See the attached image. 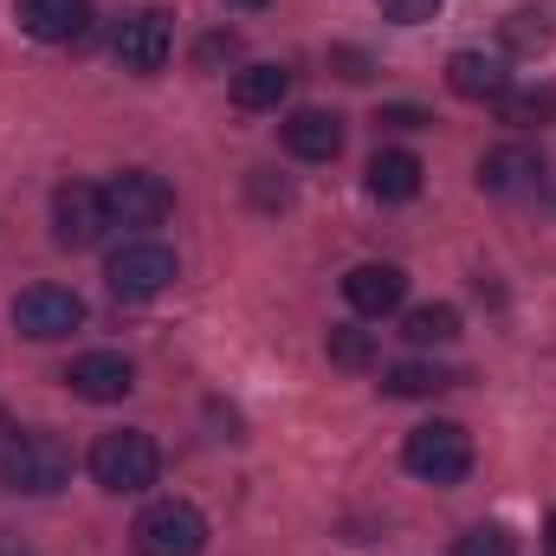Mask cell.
<instances>
[{
	"label": "cell",
	"instance_id": "cell-1",
	"mask_svg": "<svg viewBox=\"0 0 556 556\" xmlns=\"http://www.w3.org/2000/svg\"><path fill=\"white\" fill-rule=\"evenodd\" d=\"M85 466H91V479L111 498H137V492H149L162 479V446L142 427H111V433L91 440V459Z\"/></svg>",
	"mask_w": 556,
	"mask_h": 556
},
{
	"label": "cell",
	"instance_id": "cell-2",
	"mask_svg": "<svg viewBox=\"0 0 556 556\" xmlns=\"http://www.w3.org/2000/svg\"><path fill=\"white\" fill-rule=\"evenodd\" d=\"M0 479L7 492H26V498H52L65 479H72V446L59 433H13L0 446Z\"/></svg>",
	"mask_w": 556,
	"mask_h": 556
},
{
	"label": "cell",
	"instance_id": "cell-3",
	"mask_svg": "<svg viewBox=\"0 0 556 556\" xmlns=\"http://www.w3.org/2000/svg\"><path fill=\"white\" fill-rule=\"evenodd\" d=\"M402 466L427 485H459L472 472V433L459 420H427L402 440Z\"/></svg>",
	"mask_w": 556,
	"mask_h": 556
},
{
	"label": "cell",
	"instance_id": "cell-4",
	"mask_svg": "<svg viewBox=\"0 0 556 556\" xmlns=\"http://www.w3.org/2000/svg\"><path fill=\"white\" fill-rule=\"evenodd\" d=\"M137 556H201L207 551V518L188 498H155L130 531Z\"/></svg>",
	"mask_w": 556,
	"mask_h": 556
},
{
	"label": "cell",
	"instance_id": "cell-5",
	"mask_svg": "<svg viewBox=\"0 0 556 556\" xmlns=\"http://www.w3.org/2000/svg\"><path fill=\"white\" fill-rule=\"evenodd\" d=\"M104 278H111V291H117V298H130V304H142V298H162V291L175 285V253H168L162 240L137 233V240H124V247L111 253Z\"/></svg>",
	"mask_w": 556,
	"mask_h": 556
},
{
	"label": "cell",
	"instance_id": "cell-6",
	"mask_svg": "<svg viewBox=\"0 0 556 556\" xmlns=\"http://www.w3.org/2000/svg\"><path fill=\"white\" fill-rule=\"evenodd\" d=\"M85 324V298L72 285H26L13 298V330L33 337V343H59Z\"/></svg>",
	"mask_w": 556,
	"mask_h": 556
},
{
	"label": "cell",
	"instance_id": "cell-7",
	"mask_svg": "<svg viewBox=\"0 0 556 556\" xmlns=\"http://www.w3.org/2000/svg\"><path fill=\"white\" fill-rule=\"evenodd\" d=\"M104 207H111V227H162L175 214V188L155 168H124L104 181Z\"/></svg>",
	"mask_w": 556,
	"mask_h": 556
},
{
	"label": "cell",
	"instance_id": "cell-8",
	"mask_svg": "<svg viewBox=\"0 0 556 556\" xmlns=\"http://www.w3.org/2000/svg\"><path fill=\"white\" fill-rule=\"evenodd\" d=\"M111 52H117V65H124V72L155 78V72L168 65V52H175V26H168V13H162V7H137L130 20H117Z\"/></svg>",
	"mask_w": 556,
	"mask_h": 556
},
{
	"label": "cell",
	"instance_id": "cell-9",
	"mask_svg": "<svg viewBox=\"0 0 556 556\" xmlns=\"http://www.w3.org/2000/svg\"><path fill=\"white\" fill-rule=\"evenodd\" d=\"M104 227H111L104 188H91V181H59V188H52V240H59V247L85 253V247L104 240Z\"/></svg>",
	"mask_w": 556,
	"mask_h": 556
},
{
	"label": "cell",
	"instance_id": "cell-10",
	"mask_svg": "<svg viewBox=\"0 0 556 556\" xmlns=\"http://www.w3.org/2000/svg\"><path fill=\"white\" fill-rule=\"evenodd\" d=\"M65 389H72L78 402H124V395L137 389V363H130L124 350H85V356H72Z\"/></svg>",
	"mask_w": 556,
	"mask_h": 556
},
{
	"label": "cell",
	"instance_id": "cell-11",
	"mask_svg": "<svg viewBox=\"0 0 556 556\" xmlns=\"http://www.w3.org/2000/svg\"><path fill=\"white\" fill-rule=\"evenodd\" d=\"M343 298H350L356 317H389V311H402V298H408V273L389 266V260H363V266L343 273Z\"/></svg>",
	"mask_w": 556,
	"mask_h": 556
},
{
	"label": "cell",
	"instance_id": "cell-12",
	"mask_svg": "<svg viewBox=\"0 0 556 556\" xmlns=\"http://www.w3.org/2000/svg\"><path fill=\"white\" fill-rule=\"evenodd\" d=\"M20 33L26 39H46V46H72L91 33V0H20L13 7Z\"/></svg>",
	"mask_w": 556,
	"mask_h": 556
},
{
	"label": "cell",
	"instance_id": "cell-13",
	"mask_svg": "<svg viewBox=\"0 0 556 556\" xmlns=\"http://www.w3.org/2000/svg\"><path fill=\"white\" fill-rule=\"evenodd\" d=\"M446 85H453V98H466V104H498V98L511 91V72H505L498 52H453V59H446Z\"/></svg>",
	"mask_w": 556,
	"mask_h": 556
},
{
	"label": "cell",
	"instance_id": "cell-14",
	"mask_svg": "<svg viewBox=\"0 0 556 556\" xmlns=\"http://www.w3.org/2000/svg\"><path fill=\"white\" fill-rule=\"evenodd\" d=\"M285 149L298 162H337L343 155V117L337 111H291L285 117Z\"/></svg>",
	"mask_w": 556,
	"mask_h": 556
},
{
	"label": "cell",
	"instance_id": "cell-15",
	"mask_svg": "<svg viewBox=\"0 0 556 556\" xmlns=\"http://www.w3.org/2000/svg\"><path fill=\"white\" fill-rule=\"evenodd\" d=\"M538 181H544V155L525 149V142H505V149H492V155L479 162V188H485V194H525V188H538Z\"/></svg>",
	"mask_w": 556,
	"mask_h": 556
},
{
	"label": "cell",
	"instance_id": "cell-16",
	"mask_svg": "<svg viewBox=\"0 0 556 556\" xmlns=\"http://www.w3.org/2000/svg\"><path fill=\"white\" fill-rule=\"evenodd\" d=\"M420 155L408 149H376V162H369V194L376 201H415L420 194Z\"/></svg>",
	"mask_w": 556,
	"mask_h": 556
},
{
	"label": "cell",
	"instance_id": "cell-17",
	"mask_svg": "<svg viewBox=\"0 0 556 556\" xmlns=\"http://www.w3.org/2000/svg\"><path fill=\"white\" fill-rule=\"evenodd\" d=\"M291 91V72L285 65H240L233 72V104L240 111H278Z\"/></svg>",
	"mask_w": 556,
	"mask_h": 556
},
{
	"label": "cell",
	"instance_id": "cell-18",
	"mask_svg": "<svg viewBox=\"0 0 556 556\" xmlns=\"http://www.w3.org/2000/svg\"><path fill=\"white\" fill-rule=\"evenodd\" d=\"M492 111H498V124L544 130V124H556V85H525V91H505Z\"/></svg>",
	"mask_w": 556,
	"mask_h": 556
},
{
	"label": "cell",
	"instance_id": "cell-19",
	"mask_svg": "<svg viewBox=\"0 0 556 556\" xmlns=\"http://www.w3.org/2000/svg\"><path fill=\"white\" fill-rule=\"evenodd\" d=\"M459 376L453 369H440V363H395L389 376H382V395H395V402H420V395H440V389H453Z\"/></svg>",
	"mask_w": 556,
	"mask_h": 556
},
{
	"label": "cell",
	"instance_id": "cell-20",
	"mask_svg": "<svg viewBox=\"0 0 556 556\" xmlns=\"http://www.w3.org/2000/svg\"><path fill=\"white\" fill-rule=\"evenodd\" d=\"M402 337H408V343H453V337H459V311H453V304H420V311H408Z\"/></svg>",
	"mask_w": 556,
	"mask_h": 556
},
{
	"label": "cell",
	"instance_id": "cell-21",
	"mask_svg": "<svg viewBox=\"0 0 556 556\" xmlns=\"http://www.w3.org/2000/svg\"><path fill=\"white\" fill-rule=\"evenodd\" d=\"M330 363L337 369H369L376 363V337L369 330H350V324H330Z\"/></svg>",
	"mask_w": 556,
	"mask_h": 556
},
{
	"label": "cell",
	"instance_id": "cell-22",
	"mask_svg": "<svg viewBox=\"0 0 556 556\" xmlns=\"http://www.w3.org/2000/svg\"><path fill=\"white\" fill-rule=\"evenodd\" d=\"M453 556H518V538L505 525H472L453 538Z\"/></svg>",
	"mask_w": 556,
	"mask_h": 556
},
{
	"label": "cell",
	"instance_id": "cell-23",
	"mask_svg": "<svg viewBox=\"0 0 556 556\" xmlns=\"http://www.w3.org/2000/svg\"><path fill=\"white\" fill-rule=\"evenodd\" d=\"M544 39H551L544 13H511V20H505V46H511V52H538Z\"/></svg>",
	"mask_w": 556,
	"mask_h": 556
},
{
	"label": "cell",
	"instance_id": "cell-24",
	"mask_svg": "<svg viewBox=\"0 0 556 556\" xmlns=\"http://www.w3.org/2000/svg\"><path fill=\"white\" fill-rule=\"evenodd\" d=\"M227 59H240V39H233V33H207V39L194 46V65H207V72L227 65Z\"/></svg>",
	"mask_w": 556,
	"mask_h": 556
},
{
	"label": "cell",
	"instance_id": "cell-25",
	"mask_svg": "<svg viewBox=\"0 0 556 556\" xmlns=\"http://www.w3.org/2000/svg\"><path fill=\"white\" fill-rule=\"evenodd\" d=\"M376 7H382L395 26H420V20H433V13H440V0H376Z\"/></svg>",
	"mask_w": 556,
	"mask_h": 556
},
{
	"label": "cell",
	"instance_id": "cell-26",
	"mask_svg": "<svg viewBox=\"0 0 556 556\" xmlns=\"http://www.w3.org/2000/svg\"><path fill=\"white\" fill-rule=\"evenodd\" d=\"M376 124H382V130H427L433 117L415 111V104H382V111H376Z\"/></svg>",
	"mask_w": 556,
	"mask_h": 556
},
{
	"label": "cell",
	"instance_id": "cell-27",
	"mask_svg": "<svg viewBox=\"0 0 556 556\" xmlns=\"http://www.w3.org/2000/svg\"><path fill=\"white\" fill-rule=\"evenodd\" d=\"M253 201H260V207H291V181H273V175L260 168V175H253Z\"/></svg>",
	"mask_w": 556,
	"mask_h": 556
},
{
	"label": "cell",
	"instance_id": "cell-28",
	"mask_svg": "<svg viewBox=\"0 0 556 556\" xmlns=\"http://www.w3.org/2000/svg\"><path fill=\"white\" fill-rule=\"evenodd\" d=\"M337 65H343V78H369V72H363V52H350V46L337 52Z\"/></svg>",
	"mask_w": 556,
	"mask_h": 556
},
{
	"label": "cell",
	"instance_id": "cell-29",
	"mask_svg": "<svg viewBox=\"0 0 556 556\" xmlns=\"http://www.w3.org/2000/svg\"><path fill=\"white\" fill-rule=\"evenodd\" d=\"M227 7H247V13H260V7H273V0H227Z\"/></svg>",
	"mask_w": 556,
	"mask_h": 556
},
{
	"label": "cell",
	"instance_id": "cell-30",
	"mask_svg": "<svg viewBox=\"0 0 556 556\" xmlns=\"http://www.w3.org/2000/svg\"><path fill=\"white\" fill-rule=\"evenodd\" d=\"M0 556H33V551H20V544H0Z\"/></svg>",
	"mask_w": 556,
	"mask_h": 556
},
{
	"label": "cell",
	"instance_id": "cell-31",
	"mask_svg": "<svg viewBox=\"0 0 556 556\" xmlns=\"http://www.w3.org/2000/svg\"><path fill=\"white\" fill-rule=\"evenodd\" d=\"M551 556H556V518H551Z\"/></svg>",
	"mask_w": 556,
	"mask_h": 556
}]
</instances>
